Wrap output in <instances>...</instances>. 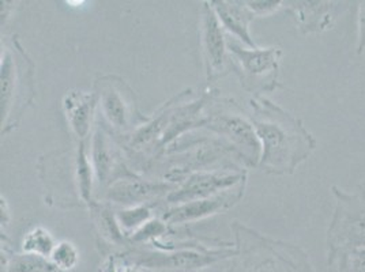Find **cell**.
Returning a JSON list of instances; mask_svg holds the SVG:
<instances>
[{
	"mask_svg": "<svg viewBox=\"0 0 365 272\" xmlns=\"http://www.w3.org/2000/svg\"><path fill=\"white\" fill-rule=\"evenodd\" d=\"M250 105V119L262 145L260 170L277 176L294 173L315 152V136L303 121L267 98H252Z\"/></svg>",
	"mask_w": 365,
	"mask_h": 272,
	"instance_id": "1",
	"label": "cell"
},
{
	"mask_svg": "<svg viewBox=\"0 0 365 272\" xmlns=\"http://www.w3.org/2000/svg\"><path fill=\"white\" fill-rule=\"evenodd\" d=\"M335 207L326 234L327 264L342 252L365 248V182L356 192L333 185Z\"/></svg>",
	"mask_w": 365,
	"mask_h": 272,
	"instance_id": "2",
	"label": "cell"
},
{
	"mask_svg": "<svg viewBox=\"0 0 365 272\" xmlns=\"http://www.w3.org/2000/svg\"><path fill=\"white\" fill-rule=\"evenodd\" d=\"M227 46L230 68L240 78L244 90L254 94V98L282 88L278 80L284 55L281 48H243L232 37H227Z\"/></svg>",
	"mask_w": 365,
	"mask_h": 272,
	"instance_id": "3",
	"label": "cell"
},
{
	"mask_svg": "<svg viewBox=\"0 0 365 272\" xmlns=\"http://www.w3.org/2000/svg\"><path fill=\"white\" fill-rule=\"evenodd\" d=\"M206 115L198 121L199 127H206L218 135L228 139L230 145L243 155L251 167H258L262 157V145L254 124L232 100L212 101Z\"/></svg>",
	"mask_w": 365,
	"mask_h": 272,
	"instance_id": "4",
	"label": "cell"
},
{
	"mask_svg": "<svg viewBox=\"0 0 365 272\" xmlns=\"http://www.w3.org/2000/svg\"><path fill=\"white\" fill-rule=\"evenodd\" d=\"M200 46L207 80L225 75L230 70L227 37L210 1H206L202 10Z\"/></svg>",
	"mask_w": 365,
	"mask_h": 272,
	"instance_id": "5",
	"label": "cell"
},
{
	"mask_svg": "<svg viewBox=\"0 0 365 272\" xmlns=\"http://www.w3.org/2000/svg\"><path fill=\"white\" fill-rule=\"evenodd\" d=\"M349 1L334 0H299L284 1V9L303 34L331 31L338 16L349 7Z\"/></svg>",
	"mask_w": 365,
	"mask_h": 272,
	"instance_id": "6",
	"label": "cell"
},
{
	"mask_svg": "<svg viewBox=\"0 0 365 272\" xmlns=\"http://www.w3.org/2000/svg\"><path fill=\"white\" fill-rule=\"evenodd\" d=\"M98 93L101 112L109 124L116 130H130L139 119L133 91L120 79L107 76L98 82Z\"/></svg>",
	"mask_w": 365,
	"mask_h": 272,
	"instance_id": "7",
	"label": "cell"
},
{
	"mask_svg": "<svg viewBox=\"0 0 365 272\" xmlns=\"http://www.w3.org/2000/svg\"><path fill=\"white\" fill-rule=\"evenodd\" d=\"M242 179V176L217 174V173H195L190 176L182 187L173 191L168 200L170 203H191L209 199L217 195L221 189H228Z\"/></svg>",
	"mask_w": 365,
	"mask_h": 272,
	"instance_id": "8",
	"label": "cell"
},
{
	"mask_svg": "<svg viewBox=\"0 0 365 272\" xmlns=\"http://www.w3.org/2000/svg\"><path fill=\"white\" fill-rule=\"evenodd\" d=\"M210 4L222 28L230 36H233V38H239L248 48H257V44L250 33V23L257 16L248 7L247 1L213 0L210 1Z\"/></svg>",
	"mask_w": 365,
	"mask_h": 272,
	"instance_id": "9",
	"label": "cell"
},
{
	"mask_svg": "<svg viewBox=\"0 0 365 272\" xmlns=\"http://www.w3.org/2000/svg\"><path fill=\"white\" fill-rule=\"evenodd\" d=\"M63 106L73 132L79 139H85L91 132L96 95L83 91H70L64 97Z\"/></svg>",
	"mask_w": 365,
	"mask_h": 272,
	"instance_id": "10",
	"label": "cell"
},
{
	"mask_svg": "<svg viewBox=\"0 0 365 272\" xmlns=\"http://www.w3.org/2000/svg\"><path fill=\"white\" fill-rule=\"evenodd\" d=\"M169 189V185H164L160 182H142L135 179H122L115 182L109 191L108 199L122 203V204H137L152 197H160Z\"/></svg>",
	"mask_w": 365,
	"mask_h": 272,
	"instance_id": "11",
	"label": "cell"
},
{
	"mask_svg": "<svg viewBox=\"0 0 365 272\" xmlns=\"http://www.w3.org/2000/svg\"><path fill=\"white\" fill-rule=\"evenodd\" d=\"M19 63L16 61V51L11 53V51L6 49L4 56H1V127L7 122V117L11 113L13 106V97L16 101V94L19 88V82H16L21 76L18 74Z\"/></svg>",
	"mask_w": 365,
	"mask_h": 272,
	"instance_id": "12",
	"label": "cell"
},
{
	"mask_svg": "<svg viewBox=\"0 0 365 272\" xmlns=\"http://www.w3.org/2000/svg\"><path fill=\"white\" fill-rule=\"evenodd\" d=\"M232 197L227 195H217V197L203 199V200H197L191 203L182 204L173 210L165 214V221H169L172 224L176 222H185L191 219H198L202 216H206L209 214H213L218 210H222L230 204Z\"/></svg>",
	"mask_w": 365,
	"mask_h": 272,
	"instance_id": "13",
	"label": "cell"
},
{
	"mask_svg": "<svg viewBox=\"0 0 365 272\" xmlns=\"http://www.w3.org/2000/svg\"><path fill=\"white\" fill-rule=\"evenodd\" d=\"M93 161L97 182L100 185H104L108 182L112 167H115V154L113 150H110L107 137L100 128H97L93 139Z\"/></svg>",
	"mask_w": 365,
	"mask_h": 272,
	"instance_id": "14",
	"label": "cell"
},
{
	"mask_svg": "<svg viewBox=\"0 0 365 272\" xmlns=\"http://www.w3.org/2000/svg\"><path fill=\"white\" fill-rule=\"evenodd\" d=\"M56 244L53 241L49 231L43 227H36L26 234L22 242V249L25 253L36 256L51 257Z\"/></svg>",
	"mask_w": 365,
	"mask_h": 272,
	"instance_id": "15",
	"label": "cell"
},
{
	"mask_svg": "<svg viewBox=\"0 0 365 272\" xmlns=\"http://www.w3.org/2000/svg\"><path fill=\"white\" fill-rule=\"evenodd\" d=\"M58 268L48 261L46 257L31 253L16 255L11 258L7 272H56Z\"/></svg>",
	"mask_w": 365,
	"mask_h": 272,
	"instance_id": "16",
	"label": "cell"
},
{
	"mask_svg": "<svg viewBox=\"0 0 365 272\" xmlns=\"http://www.w3.org/2000/svg\"><path fill=\"white\" fill-rule=\"evenodd\" d=\"M329 268H336V272H365V248L339 253L329 263Z\"/></svg>",
	"mask_w": 365,
	"mask_h": 272,
	"instance_id": "17",
	"label": "cell"
},
{
	"mask_svg": "<svg viewBox=\"0 0 365 272\" xmlns=\"http://www.w3.org/2000/svg\"><path fill=\"white\" fill-rule=\"evenodd\" d=\"M79 260V253L76 251V245L68 241H63L56 244L52 255H51V263L58 270H73Z\"/></svg>",
	"mask_w": 365,
	"mask_h": 272,
	"instance_id": "18",
	"label": "cell"
},
{
	"mask_svg": "<svg viewBox=\"0 0 365 272\" xmlns=\"http://www.w3.org/2000/svg\"><path fill=\"white\" fill-rule=\"evenodd\" d=\"M248 7L257 16H272L278 10L284 9V1H247Z\"/></svg>",
	"mask_w": 365,
	"mask_h": 272,
	"instance_id": "19",
	"label": "cell"
},
{
	"mask_svg": "<svg viewBox=\"0 0 365 272\" xmlns=\"http://www.w3.org/2000/svg\"><path fill=\"white\" fill-rule=\"evenodd\" d=\"M148 216H149V210L146 207H137L120 214L122 224L125 227H134L138 224H142L148 219Z\"/></svg>",
	"mask_w": 365,
	"mask_h": 272,
	"instance_id": "20",
	"label": "cell"
},
{
	"mask_svg": "<svg viewBox=\"0 0 365 272\" xmlns=\"http://www.w3.org/2000/svg\"><path fill=\"white\" fill-rule=\"evenodd\" d=\"M356 51H357V55H363L365 52V1L359 3Z\"/></svg>",
	"mask_w": 365,
	"mask_h": 272,
	"instance_id": "21",
	"label": "cell"
},
{
	"mask_svg": "<svg viewBox=\"0 0 365 272\" xmlns=\"http://www.w3.org/2000/svg\"><path fill=\"white\" fill-rule=\"evenodd\" d=\"M123 272H138L137 270H134V268H127V270H124Z\"/></svg>",
	"mask_w": 365,
	"mask_h": 272,
	"instance_id": "22",
	"label": "cell"
}]
</instances>
